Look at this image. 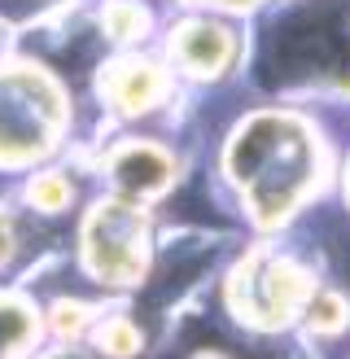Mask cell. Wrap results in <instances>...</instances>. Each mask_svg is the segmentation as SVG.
<instances>
[{
    "instance_id": "5b68a950",
    "label": "cell",
    "mask_w": 350,
    "mask_h": 359,
    "mask_svg": "<svg viewBox=\"0 0 350 359\" xmlns=\"http://www.w3.org/2000/svg\"><path fill=\"white\" fill-rule=\"evenodd\" d=\"M180 57L202 70V75H215V70L232 57V35L223 27H206V22H192L184 35H180Z\"/></svg>"
},
{
    "instance_id": "6da1fadb",
    "label": "cell",
    "mask_w": 350,
    "mask_h": 359,
    "mask_svg": "<svg viewBox=\"0 0 350 359\" xmlns=\"http://www.w3.org/2000/svg\"><path fill=\"white\" fill-rule=\"evenodd\" d=\"M232 175L250 189L262 219H280L311 180V145L285 118H254L232 145Z\"/></svg>"
},
{
    "instance_id": "3957f363",
    "label": "cell",
    "mask_w": 350,
    "mask_h": 359,
    "mask_svg": "<svg viewBox=\"0 0 350 359\" xmlns=\"http://www.w3.org/2000/svg\"><path fill=\"white\" fill-rule=\"evenodd\" d=\"M140 224L127 206H105L97 210L92 228H88V259H92L97 276L105 280H136L140 276Z\"/></svg>"
},
{
    "instance_id": "7a4b0ae2",
    "label": "cell",
    "mask_w": 350,
    "mask_h": 359,
    "mask_svg": "<svg viewBox=\"0 0 350 359\" xmlns=\"http://www.w3.org/2000/svg\"><path fill=\"white\" fill-rule=\"evenodd\" d=\"M52 123H57V101L48 83L31 75H13L0 83V158L5 163L40 154L52 136Z\"/></svg>"
},
{
    "instance_id": "9c48e42d",
    "label": "cell",
    "mask_w": 350,
    "mask_h": 359,
    "mask_svg": "<svg viewBox=\"0 0 350 359\" xmlns=\"http://www.w3.org/2000/svg\"><path fill=\"white\" fill-rule=\"evenodd\" d=\"M35 197H40V206H62L70 197V189L62 180H40V184H35Z\"/></svg>"
},
{
    "instance_id": "30bf717a",
    "label": "cell",
    "mask_w": 350,
    "mask_h": 359,
    "mask_svg": "<svg viewBox=\"0 0 350 359\" xmlns=\"http://www.w3.org/2000/svg\"><path fill=\"white\" fill-rule=\"evenodd\" d=\"M5 250H9V232H5V219H0V259H5Z\"/></svg>"
},
{
    "instance_id": "52a82bcc",
    "label": "cell",
    "mask_w": 350,
    "mask_h": 359,
    "mask_svg": "<svg viewBox=\"0 0 350 359\" xmlns=\"http://www.w3.org/2000/svg\"><path fill=\"white\" fill-rule=\"evenodd\" d=\"M31 337V316L18 302H0V359H9Z\"/></svg>"
},
{
    "instance_id": "8992f818",
    "label": "cell",
    "mask_w": 350,
    "mask_h": 359,
    "mask_svg": "<svg viewBox=\"0 0 350 359\" xmlns=\"http://www.w3.org/2000/svg\"><path fill=\"white\" fill-rule=\"evenodd\" d=\"M114 97L122 105H149L158 97V75L149 66H127L122 70V79L114 83Z\"/></svg>"
},
{
    "instance_id": "277c9868",
    "label": "cell",
    "mask_w": 350,
    "mask_h": 359,
    "mask_svg": "<svg viewBox=\"0 0 350 359\" xmlns=\"http://www.w3.org/2000/svg\"><path fill=\"white\" fill-rule=\"evenodd\" d=\"M114 175H118V184L127 193H136V197L162 193L167 180H171V158L162 149H153V145H127L114 158Z\"/></svg>"
},
{
    "instance_id": "ba28073f",
    "label": "cell",
    "mask_w": 350,
    "mask_h": 359,
    "mask_svg": "<svg viewBox=\"0 0 350 359\" xmlns=\"http://www.w3.org/2000/svg\"><path fill=\"white\" fill-rule=\"evenodd\" d=\"M350 320V307L337 298V294H324V298H315V307H311V329H320V333H332V329H342Z\"/></svg>"
}]
</instances>
